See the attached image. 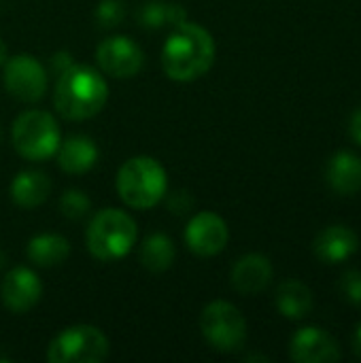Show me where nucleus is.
<instances>
[{"mask_svg":"<svg viewBox=\"0 0 361 363\" xmlns=\"http://www.w3.org/2000/svg\"><path fill=\"white\" fill-rule=\"evenodd\" d=\"M217 47L213 34L196 21L172 28L162 47V68L168 79L189 83L204 77L215 64Z\"/></svg>","mask_w":361,"mask_h":363,"instance_id":"f257e3e1","label":"nucleus"},{"mask_svg":"<svg viewBox=\"0 0 361 363\" xmlns=\"http://www.w3.org/2000/svg\"><path fill=\"white\" fill-rule=\"evenodd\" d=\"M109 100V85L102 72L87 64H72L57 74L53 89V106L68 121H85L96 117Z\"/></svg>","mask_w":361,"mask_h":363,"instance_id":"f03ea898","label":"nucleus"},{"mask_svg":"<svg viewBox=\"0 0 361 363\" xmlns=\"http://www.w3.org/2000/svg\"><path fill=\"white\" fill-rule=\"evenodd\" d=\"M117 196L134 211H147L160 204L168 191L164 166L151 155H134L121 164L115 179Z\"/></svg>","mask_w":361,"mask_h":363,"instance_id":"7ed1b4c3","label":"nucleus"},{"mask_svg":"<svg viewBox=\"0 0 361 363\" xmlns=\"http://www.w3.org/2000/svg\"><path fill=\"white\" fill-rule=\"evenodd\" d=\"M138 228L132 215L121 208H102L91 215L85 230V247L98 262L123 259L136 245Z\"/></svg>","mask_w":361,"mask_h":363,"instance_id":"20e7f679","label":"nucleus"},{"mask_svg":"<svg viewBox=\"0 0 361 363\" xmlns=\"http://www.w3.org/2000/svg\"><path fill=\"white\" fill-rule=\"evenodd\" d=\"M13 149L28 162H47L55 155L62 134L55 117L40 108L23 111L11 128Z\"/></svg>","mask_w":361,"mask_h":363,"instance_id":"39448f33","label":"nucleus"},{"mask_svg":"<svg viewBox=\"0 0 361 363\" xmlns=\"http://www.w3.org/2000/svg\"><path fill=\"white\" fill-rule=\"evenodd\" d=\"M109 338L96 325L79 323L62 330L47 347L49 363H98L109 355Z\"/></svg>","mask_w":361,"mask_h":363,"instance_id":"423d86ee","label":"nucleus"},{"mask_svg":"<svg viewBox=\"0 0 361 363\" xmlns=\"http://www.w3.org/2000/svg\"><path fill=\"white\" fill-rule=\"evenodd\" d=\"M200 332L215 351L234 353L245 347L247 321L232 302L215 300L200 315Z\"/></svg>","mask_w":361,"mask_h":363,"instance_id":"0eeeda50","label":"nucleus"},{"mask_svg":"<svg viewBox=\"0 0 361 363\" xmlns=\"http://www.w3.org/2000/svg\"><path fill=\"white\" fill-rule=\"evenodd\" d=\"M4 87L6 91L21 100V102H38L47 87L49 77L45 66L32 57L30 53H19L13 57H6L4 62Z\"/></svg>","mask_w":361,"mask_h":363,"instance_id":"6e6552de","label":"nucleus"},{"mask_svg":"<svg viewBox=\"0 0 361 363\" xmlns=\"http://www.w3.org/2000/svg\"><path fill=\"white\" fill-rule=\"evenodd\" d=\"M185 247L198 255V257H215L219 255L228 240H230V230L223 217H219L213 211H200L196 213L183 232Z\"/></svg>","mask_w":361,"mask_h":363,"instance_id":"1a4fd4ad","label":"nucleus"},{"mask_svg":"<svg viewBox=\"0 0 361 363\" xmlns=\"http://www.w3.org/2000/svg\"><path fill=\"white\" fill-rule=\"evenodd\" d=\"M98 70L115 79H132L145 66L143 49L130 36H109L96 49Z\"/></svg>","mask_w":361,"mask_h":363,"instance_id":"9d476101","label":"nucleus"},{"mask_svg":"<svg viewBox=\"0 0 361 363\" xmlns=\"http://www.w3.org/2000/svg\"><path fill=\"white\" fill-rule=\"evenodd\" d=\"M43 296V283L38 274L26 266L9 270L0 283V300L4 308L13 315L30 313Z\"/></svg>","mask_w":361,"mask_h":363,"instance_id":"9b49d317","label":"nucleus"},{"mask_svg":"<svg viewBox=\"0 0 361 363\" xmlns=\"http://www.w3.org/2000/svg\"><path fill=\"white\" fill-rule=\"evenodd\" d=\"M289 355L296 363H334L343 357L338 342L319 328L296 332L289 345Z\"/></svg>","mask_w":361,"mask_h":363,"instance_id":"f8f14e48","label":"nucleus"},{"mask_svg":"<svg viewBox=\"0 0 361 363\" xmlns=\"http://www.w3.org/2000/svg\"><path fill=\"white\" fill-rule=\"evenodd\" d=\"M272 264L266 255L249 253L236 259L230 272L232 287L243 296H257L272 283Z\"/></svg>","mask_w":361,"mask_h":363,"instance_id":"ddd939ff","label":"nucleus"},{"mask_svg":"<svg viewBox=\"0 0 361 363\" xmlns=\"http://www.w3.org/2000/svg\"><path fill=\"white\" fill-rule=\"evenodd\" d=\"M57 166L66 174H85L89 172L98 162V147L96 143L85 134H72L64 140H60V147L55 151Z\"/></svg>","mask_w":361,"mask_h":363,"instance_id":"4468645a","label":"nucleus"},{"mask_svg":"<svg viewBox=\"0 0 361 363\" xmlns=\"http://www.w3.org/2000/svg\"><path fill=\"white\" fill-rule=\"evenodd\" d=\"M360 247L357 234L347 225H330L315 238V255L326 264H340Z\"/></svg>","mask_w":361,"mask_h":363,"instance_id":"2eb2a0df","label":"nucleus"},{"mask_svg":"<svg viewBox=\"0 0 361 363\" xmlns=\"http://www.w3.org/2000/svg\"><path fill=\"white\" fill-rule=\"evenodd\" d=\"M11 200L19 208H36L47 202L51 194V179L43 170H21L11 181Z\"/></svg>","mask_w":361,"mask_h":363,"instance_id":"dca6fc26","label":"nucleus"},{"mask_svg":"<svg viewBox=\"0 0 361 363\" xmlns=\"http://www.w3.org/2000/svg\"><path fill=\"white\" fill-rule=\"evenodd\" d=\"M26 253H28V259L34 266H38V268H55V266H62L68 259L70 242L62 234L45 232V234H38V236L30 238Z\"/></svg>","mask_w":361,"mask_h":363,"instance_id":"f3484780","label":"nucleus"},{"mask_svg":"<svg viewBox=\"0 0 361 363\" xmlns=\"http://www.w3.org/2000/svg\"><path fill=\"white\" fill-rule=\"evenodd\" d=\"M328 183L340 196H353L361 189V160L349 151L336 153L328 164Z\"/></svg>","mask_w":361,"mask_h":363,"instance_id":"a211bd4d","label":"nucleus"},{"mask_svg":"<svg viewBox=\"0 0 361 363\" xmlns=\"http://www.w3.org/2000/svg\"><path fill=\"white\" fill-rule=\"evenodd\" d=\"M138 23L145 30H162V28H174L187 19V11L179 2H168V0H147L138 13H136Z\"/></svg>","mask_w":361,"mask_h":363,"instance_id":"6ab92c4d","label":"nucleus"},{"mask_svg":"<svg viewBox=\"0 0 361 363\" xmlns=\"http://www.w3.org/2000/svg\"><path fill=\"white\" fill-rule=\"evenodd\" d=\"M277 308L287 319H304L313 311V291L300 281H285L274 296Z\"/></svg>","mask_w":361,"mask_h":363,"instance_id":"aec40b11","label":"nucleus"},{"mask_svg":"<svg viewBox=\"0 0 361 363\" xmlns=\"http://www.w3.org/2000/svg\"><path fill=\"white\" fill-rule=\"evenodd\" d=\"M174 255H177V249H174L172 238L162 232L147 236L140 247V264L145 270H149L153 274L166 272L172 266Z\"/></svg>","mask_w":361,"mask_h":363,"instance_id":"412c9836","label":"nucleus"},{"mask_svg":"<svg viewBox=\"0 0 361 363\" xmlns=\"http://www.w3.org/2000/svg\"><path fill=\"white\" fill-rule=\"evenodd\" d=\"M89 208L91 202L81 189H66L60 198V213L70 221L85 219L89 215Z\"/></svg>","mask_w":361,"mask_h":363,"instance_id":"4be33fe9","label":"nucleus"},{"mask_svg":"<svg viewBox=\"0 0 361 363\" xmlns=\"http://www.w3.org/2000/svg\"><path fill=\"white\" fill-rule=\"evenodd\" d=\"M126 17L123 0H100L96 6V23L100 28H115Z\"/></svg>","mask_w":361,"mask_h":363,"instance_id":"5701e85b","label":"nucleus"},{"mask_svg":"<svg viewBox=\"0 0 361 363\" xmlns=\"http://www.w3.org/2000/svg\"><path fill=\"white\" fill-rule=\"evenodd\" d=\"M340 294L343 298L353 304L360 306L361 304V272L360 270H347L340 279Z\"/></svg>","mask_w":361,"mask_h":363,"instance_id":"b1692460","label":"nucleus"},{"mask_svg":"<svg viewBox=\"0 0 361 363\" xmlns=\"http://www.w3.org/2000/svg\"><path fill=\"white\" fill-rule=\"evenodd\" d=\"M166 196H168V191H166ZM194 208V198L187 194V191H172L170 196H168V211L170 213H174V215H183V213H187V211H191Z\"/></svg>","mask_w":361,"mask_h":363,"instance_id":"393cba45","label":"nucleus"},{"mask_svg":"<svg viewBox=\"0 0 361 363\" xmlns=\"http://www.w3.org/2000/svg\"><path fill=\"white\" fill-rule=\"evenodd\" d=\"M68 66H72V55L68 53V51H57V53H53L51 55V68H53V72H64Z\"/></svg>","mask_w":361,"mask_h":363,"instance_id":"a878e982","label":"nucleus"},{"mask_svg":"<svg viewBox=\"0 0 361 363\" xmlns=\"http://www.w3.org/2000/svg\"><path fill=\"white\" fill-rule=\"evenodd\" d=\"M351 136L355 138L357 145H361V108L355 111V115L351 119Z\"/></svg>","mask_w":361,"mask_h":363,"instance_id":"bb28decb","label":"nucleus"},{"mask_svg":"<svg viewBox=\"0 0 361 363\" xmlns=\"http://www.w3.org/2000/svg\"><path fill=\"white\" fill-rule=\"evenodd\" d=\"M361 306V304H360ZM353 351H355V355L361 359V323L357 325V330H355V334H353Z\"/></svg>","mask_w":361,"mask_h":363,"instance_id":"cd10ccee","label":"nucleus"},{"mask_svg":"<svg viewBox=\"0 0 361 363\" xmlns=\"http://www.w3.org/2000/svg\"><path fill=\"white\" fill-rule=\"evenodd\" d=\"M6 57H9V51H6V45H4V40L0 38V66H4Z\"/></svg>","mask_w":361,"mask_h":363,"instance_id":"c85d7f7f","label":"nucleus"},{"mask_svg":"<svg viewBox=\"0 0 361 363\" xmlns=\"http://www.w3.org/2000/svg\"><path fill=\"white\" fill-rule=\"evenodd\" d=\"M245 362H270V359H268V357H266V355H247V357H245Z\"/></svg>","mask_w":361,"mask_h":363,"instance_id":"c756f323","label":"nucleus"},{"mask_svg":"<svg viewBox=\"0 0 361 363\" xmlns=\"http://www.w3.org/2000/svg\"><path fill=\"white\" fill-rule=\"evenodd\" d=\"M4 266H6V255H4V253L0 251V270H2Z\"/></svg>","mask_w":361,"mask_h":363,"instance_id":"7c9ffc66","label":"nucleus"}]
</instances>
